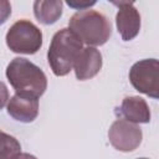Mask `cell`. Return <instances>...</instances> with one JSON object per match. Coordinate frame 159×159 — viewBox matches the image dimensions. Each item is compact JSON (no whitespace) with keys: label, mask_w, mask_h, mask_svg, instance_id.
Listing matches in <instances>:
<instances>
[{"label":"cell","mask_w":159,"mask_h":159,"mask_svg":"<svg viewBox=\"0 0 159 159\" xmlns=\"http://www.w3.org/2000/svg\"><path fill=\"white\" fill-rule=\"evenodd\" d=\"M6 78L16 94L40 98L47 88L45 72L24 57H15L6 67Z\"/></svg>","instance_id":"cell-1"},{"label":"cell","mask_w":159,"mask_h":159,"mask_svg":"<svg viewBox=\"0 0 159 159\" xmlns=\"http://www.w3.org/2000/svg\"><path fill=\"white\" fill-rule=\"evenodd\" d=\"M68 29L87 46H102L112 35L111 21L99 11L87 9L75 12L70 21Z\"/></svg>","instance_id":"cell-2"},{"label":"cell","mask_w":159,"mask_h":159,"mask_svg":"<svg viewBox=\"0 0 159 159\" xmlns=\"http://www.w3.org/2000/svg\"><path fill=\"white\" fill-rule=\"evenodd\" d=\"M82 48V41L70 29H61L57 31L52 36L47 51V61L53 75L57 77L68 75Z\"/></svg>","instance_id":"cell-3"},{"label":"cell","mask_w":159,"mask_h":159,"mask_svg":"<svg viewBox=\"0 0 159 159\" xmlns=\"http://www.w3.org/2000/svg\"><path fill=\"white\" fill-rule=\"evenodd\" d=\"M5 41L15 53L34 55L42 47V31L30 20H17L7 30Z\"/></svg>","instance_id":"cell-4"},{"label":"cell","mask_w":159,"mask_h":159,"mask_svg":"<svg viewBox=\"0 0 159 159\" xmlns=\"http://www.w3.org/2000/svg\"><path fill=\"white\" fill-rule=\"evenodd\" d=\"M129 81L138 92L159 98V61L144 58L135 62L129 70Z\"/></svg>","instance_id":"cell-5"},{"label":"cell","mask_w":159,"mask_h":159,"mask_svg":"<svg viewBox=\"0 0 159 159\" xmlns=\"http://www.w3.org/2000/svg\"><path fill=\"white\" fill-rule=\"evenodd\" d=\"M108 139L114 149L128 153L135 150L140 145L143 133L138 124L119 118L111 124Z\"/></svg>","instance_id":"cell-6"},{"label":"cell","mask_w":159,"mask_h":159,"mask_svg":"<svg viewBox=\"0 0 159 159\" xmlns=\"http://www.w3.org/2000/svg\"><path fill=\"white\" fill-rule=\"evenodd\" d=\"M118 6L116 15L117 30L123 41L133 40L140 31V14L133 1H112Z\"/></svg>","instance_id":"cell-7"},{"label":"cell","mask_w":159,"mask_h":159,"mask_svg":"<svg viewBox=\"0 0 159 159\" xmlns=\"http://www.w3.org/2000/svg\"><path fill=\"white\" fill-rule=\"evenodd\" d=\"M102 55L99 50L92 46L83 47L77 55L72 70L75 71L78 81H86L93 78L102 68Z\"/></svg>","instance_id":"cell-8"},{"label":"cell","mask_w":159,"mask_h":159,"mask_svg":"<svg viewBox=\"0 0 159 159\" xmlns=\"http://www.w3.org/2000/svg\"><path fill=\"white\" fill-rule=\"evenodd\" d=\"M6 108L7 114L15 120L21 123H31L39 116V99L15 93L9 99Z\"/></svg>","instance_id":"cell-9"},{"label":"cell","mask_w":159,"mask_h":159,"mask_svg":"<svg viewBox=\"0 0 159 159\" xmlns=\"http://www.w3.org/2000/svg\"><path fill=\"white\" fill-rule=\"evenodd\" d=\"M117 116L128 122L139 124V123H149L152 114L148 103L139 96H129L123 98L120 106L116 111Z\"/></svg>","instance_id":"cell-10"},{"label":"cell","mask_w":159,"mask_h":159,"mask_svg":"<svg viewBox=\"0 0 159 159\" xmlns=\"http://www.w3.org/2000/svg\"><path fill=\"white\" fill-rule=\"evenodd\" d=\"M63 2L61 0H37L34 2V15L43 25L55 24L61 16Z\"/></svg>","instance_id":"cell-11"},{"label":"cell","mask_w":159,"mask_h":159,"mask_svg":"<svg viewBox=\"0 0 159 159\" xmlns=\"http://www.w3.org/2000/svg\"><path fill=\"white\" fill-rule=\"evenodd\" d=\"M20 154V142L15 137L0 130V159H16Z\"/></svg>","instance_id":"cell-12"},{"label":"cell","mask_w":159,"mask_h":159,"mask_svg":"<svg viewBox=\"0 0 159 159\" xmlns=\"http://www.w3.org/2000/svg\"><path fill=\"white\" fill-rule=\"evenodd\" d=\"M11 15V5L6 0H0V25H2Z\"/></svg>","instance_id":"cell-13"},{"label":"cell","mask_w":159,"mask_h":159,"mask_svg":"<svg viewBox=\"0 0 159 159\" xmlns=\"http://www.w3.org/2000/svg\"><path fill=\"white\" fill-rule=\"evenodd\" d=\"M96 4V1H78V0H68L67 5L76 9V10H87L91 6H93Z\"/></svg>","instance_id":"cell-14"},{"label":"cell","mask_w":159,"mask_h":159,"mask_svg":"<svg viewBox=\"0 0 159 159\" xmlns=\"http://www.w3.org/2000/svg\"><path fill=\"white\" fill-rule=\"evenodd\" d=\"M9 99H10L9 89H7L6 84L0 81V109H2V108L7 104Z\"/></svg>","instance_id":"cell-15"},{"label":"cell","mask_w":159,"mask_h":159,"mask_svg":"<svg viewBox=\"0 0 159 159\" xmlns=\"http://www.w3.org/2000/svg\"><path fill=\"white\" fill-rule=\"evenodd\" d=\"M16 159H37V158L30 153H21Z\"/></svg>","instance_id":"cell-16"},{"label":"cell","mask_w":159,"mask_h":159,"mask_svg":"<svg viewBox=\"0 0 159 159\" xmlns=\"http://www.w3.org/2000/svg\"><path fill=\"white\" fill-rule=\"evenodd\" d=\"M138 159H149V158H138Z\"/></svg>","instance_id":"cell-17"}]
</instances>
